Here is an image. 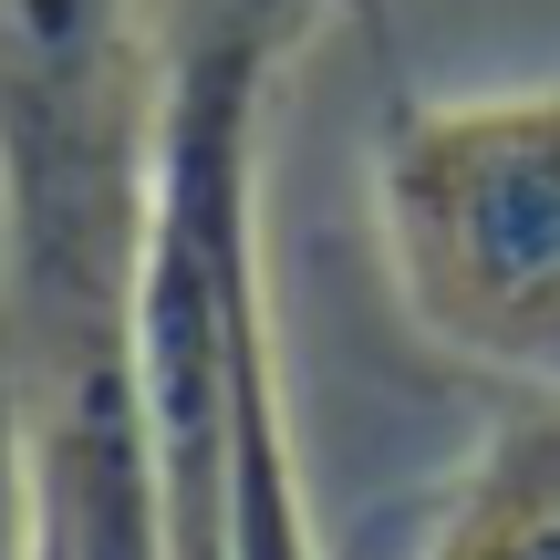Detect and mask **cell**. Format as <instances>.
<instances>
[{
    "mask_svg": "<svg viewBox=\"0 0 560 560\" xmlns=\"http://www.w3.org/2000/svg\"><path fill=\"white\" fill-rule=\"evenodd\" d=\"M198 11H240V21H270V32H291V42H301L322 11H332V0H198Z\"/></svg>",
    "mask_w": 560,
    "mask_h": 560,
    "instance_id": "6",
    "label": "cell"
},
{
    "mask_svg": "<svg viewBox=\"0 0 560 560\" xmlns=\"http://www.w3.org/2000/svg\"><path fill=\"white\" fill-rule=\"evenodd\" d=\"M425 560H560V395H529L467 457L457 499L425 529Z\"/></svg>",
    "mask_w": 560,
    "mask_h": 560,
    "instance_id": "3",
    "label": "cell"
},
{
    "mask_svg": "<svg viewBox=\"0 0 560 560\" xmlns=\"http://www.w3.org/2000/svg\"><path fill=\"white\" fill-rule=\"evenodd\" d=\"M42 560H62V550H52V529H42Z\"/></svg>",
    "mask_w": 560,
    "mask_h": 560,
    "instance_id": "7",
    "label": "cell"
},
{
    "mask_svg": "<svg viewBox=\"0 0 560 560\" xmlns=\"http://www.w3.org/2000/svg\"><path fill=\"white\" fill-rule=\"evenodd\" d=\"M374 229L405 322L446 363L560 395V83L395 104Z\"/></svg>",
    "mask_w": 560,
    "mask_h": 560,
    "instance_id": "2",
    "label": "cell"
},
{
    "mask_svg": "<svg viewBox=\"0 0 560 560\" xmlns=\"http://www.w3.org/2000/svg\"><path fill=\"white\" fill-rule=\"evenodd\" d=\"M229 560H322V520L301 488L291 384H280V332L260 322L240 374V446H229Z\"/></svg>",
    "mask_w": 560,
    "mask_h": 560,
    "instance_id": "4",
    "label": "cell"
},
{
    "mask_svg": "<svg viewBox=\"0 0 560 560\" xmlns=\"http://www.w3.org/2000/svg\"><path fill=\"white\" fill-rule=\"evenodd\" d=\"M145 83L136 0H0V280L21 395L136 363L145 229Z\"/></svg>",
    "mask_w": 560,
    "mask_h": 560,
    "instance_id": "1",
    "label": "cell"
},
{
    "mask_svg": "<svg viewBox=\"0 0 560 560\" xmlns=\"http://www.w3.org/2000/svg\"><path fill=\"white\" fill-rule=\"evenodd\" d=\"M0 560H42V457H32V405H21L11 353H0Z\"/></svg>",
    "mask_w": 560,
    "mask_h": 560,
    "instance_id": "5",
    "label": "cell"
}]
</instances>
